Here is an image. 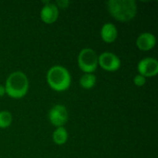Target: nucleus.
<instances>
[{"label": "nucleus", "mask_w": 158, "mask_h": 158, "mask_svg": "<svg viewBox=\"0 0 158 158\" xmlns=\"http://www.w3.org/2000/svg\"><path fill=\"white\" fill-rule=\"evenodd\" d=\"M110 15L121 22L133 19L138 11L137 4L134 0H109L106 2Z\"/></svg>", "instance_id": "f257e3e1"}, {"label": "nucleus", "mask_w": 158, "mask_h": 158, "mask_svg": "<svg viewBox=\"0 0 158 158\" xmlns=\"http://www.w3.org/2000/svg\"><path fill=\"white\" fill-rule=\"evenodd\" d=\"M6 94L14 99H19L26 95L29 90V80L22 71L12 72L5 84Z\"/></svg>", "instance_id": "f03ea898"}, {"label": "nucleus", "mask_w": 158, "mask_h": 158, "mask_svg": "<svg viewBox=\"0 0 158 158\" xmlns=\"http://www.w3.org/2000/svg\"><path fill=\"white\" fill-rule=\"evenodd\" d=\"M48 85L56 92H63L69 89L71 84L69 71L63 66L56 65L51 67L46 74Z\"/></svg>", "instance_id": "7ed1b4c3"}, {"label": "nucleus", "mask_w": 158, "mask_h": 158, "mask_svg": "<svg viewBox=\"0 0 158 158\" xmlns=\"http://www.w3.org/2000/svg\"><path fill=\"white\" fill-rule=\"evenodd\" d=\"M78 65L85 73H93L98 67V56L92 48H83L78 56Z\"/></svg>", "instance_id": "20e7f679"}, {"label": "nucleus", "mask_w": 158, "mask_h": 158, "mask_svg": "<svg viewBox=\"0 0 158 158\" xmlns=\"http://www.w3.org/2000/svg\"><path fill=\"white\" fill-rule=\"evenodd\" d=\"M48 118L51 124L56 128L63 127L69 119V112L67 107L63 105L54 106L48 113Z\"/></svg>", "instance_id": "39448f33"}, {"label": "nucleus", "mask_w": 158, "mask_h": 158, "mask_svg": "<svg viewBox=\"0 0 158 158\" xmlns=\"http://www.w3.org/2000/svg\"><path fill=\"white\" fill-rule=\"evenodd\" d=\"M98 65L106 71H116L120 68L121 61L117 55L104 52L98 56Z\"/></svg>", "instance_id": "423d86ee"}, {"label": "nucleus", "mask_w": 158, "mask_h": 158, "mask_svg": "<svg viewBox=\"0 0 158 158\" xmlns=\"http://www.w3.org/2000/svg\"><path fill=\"white\" fill-rule=\"evenodd\" d=\"M139 74L143 77H155L158 73V61L154 57H145L138 63Z\"/></svg>", "instance_id": "0eeeda50"}, {"label": "nucleus", "mask_w": 158, "mask_h": 158, "mask_svg": "<svg viewBox=\"0 0 158 158\" xmlns=\"http://www.w3.org/2000/svg\"><path fill=\"white\" fill-rule=\"evenodd\" d=\"M44 4L45 5L41 9L40 17L44 23L52 24L56 22L58 18V15H59L58 6H56V4L51 3L50 1L44 2Z\"/></svg>", "instance_id": "6e6552de"}, {"label": "nucleus", "mask_w": 158, "mask_h": 158, "mask_svg": "<svg viewBox=\"0 0 158 158\" xmlns=\"http://www.w3.org/2000/svg\"><path fill=\"white\" fill-rule=\"evenodd\" d=\"M156 36L151 32H143L140 34L136 40V45L142 51H149L156 45Z\"/></svg>", "instance_id": "1a4fd4ad"}, {"label": "nucleus", "mask_w": 158, "mask_h": 158, "mask_svg": "<svg viewBox=\"0 0 158 158\" xmlns=\"http://www.w3.org/2000/svg\"><path fill=\"white\" fill-rule=\"evenodd\" d=\"M100 33H101V37H102L103 41L106 43H108V44L115 42L118 37L117 27L112 23L104 24L103 27L101 28Z\"/></svg>", "instance_id": "9d476101"}, {"label": "nucleus", "mask_w": 158, "mask_h": 158, "mask_svg": "<svg viewBox=\"0 0 158 158\" xmlns=\"http://www.w3.org/2000/svg\"><path fill=\"white\" fill-rule=\"evenodd\" d=\"M68 138H69L68 131L64 127H58L53 132V141L57 145H62L66 143Z\"/></svg>", "instance_id": "9b49d317"}, {"label": "nucleus", "mask_w": 158, "mask_h": 158, "mask_svg": "<svg viewBox=\"0 0 158 158\" xmlns=\"http://www.w3.org/2000/svg\"><path fill=\"white\" fill-rule=\"evenodd\" d=\"M96 83V77L93 73H85L80 80V84L83 89L90 90L94 87Z\"/></svg>", "instance_id": "f8f14e48"}, {"label": "nucleus", "mask_w": 158, "mask_h": 158, "mask_svg": "<svg viewBox=\"0 0 158 158\" xmlns=\"http://www.w3.org/2000/svg\"><path fill=\"white\" fill-rule=\"evenodd\" d=\"M12 123V115L6 110L0 111V129H6Z\"/></svg>", "instance_id": "ddd939ff"}, {"label": "nucleus", "mask_w": 158, "mask_h": 158, "mask_svg": "<svg viewBox=\"0 0 158 158\" xmlns=\"http://www.w3.org/2000/svg\"><path fill=\"white\" fill-rule=\"evenodd\" d=\"M145 82H146V78L143 77V76H142V75H140V74L136 75L133 78V83L136 86H139V87L140 86H143L145 84Z\"/></svg>", "instance_id": "4468645a"}, {"label": "nucleus", "mask_w": 158, "mask_h": 158, "mask_svg": "<svg viewBox=\"0 0 158 158\" xmlns=\"http://www.w3.org/2000/svg\"><path fill=\"white\" fill-rule=\"evenodd\" d=\"M56 4H57V6H59V7L66 8V7H67V6L69 4V1H57V2H56Z\"/></svg>", "instance_id": "2eb2a0df"}, {"label": "nucleus", "mask_w": 158, "mask_h": 158, "mask_svg": "<svg viewBox=\"0 0 158 158\" xmlns=\"http://www.w3.org/2000/svg\"><path fill=\"white\" fill-rule=\"evenodd\" d=\"M5 94H6V89H5V86H3V85H0V97H1V96H3Z\"/></svg>", "instance_id": "dca6fc26"}]
</instances>
